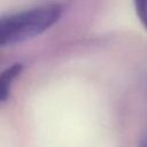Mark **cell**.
Returning a JSON list of instances; mask_svg holds the SVG:
<instances>
[{
    "instance_id": "6da1fadb",
    "label": "cell",
    "mask_w": 147,
    "mask_h": 147,
    "mask_svg": "<svg viewBox=\"0 0 147 147\" xmlns=\"http://www.w3.org/2000/svg\"><path fill=\"white\" fill-rule=\"evenodd\" d=\"M62 14L59 3H48L3 16L0 21V45L9 47L30 40L54 25Z\"/></svg>"
},
{
    "instance_id": "7a4b0ae2",
    "label": "cell",
    "mask_w": 147,
    "mask_h": 147,
    "mask_svg": "<svg viewBox=\"0 0 147 147\" xmlns=\"http://www.w3.org/2000/svg\"><path fill=\"white\" fill-rule=\"evenodd\" d=\"M23 70V64L17 62L6 68L0 76V101L6 102L10 95V91L15 79L20 76Z\"/></svg>"
},
{
    "instance_id": "3957f363",
    "label": "cell",
    "mask_w": 147,
    "mask_h": 147,
    "mask_svg": "<svg viewBox=\"0 0 147 147\" xmlns=\"http://www.w3.org/2000/svg\"><path fill=\"white\" fill-rule=\"evenodd\" d=\"M137 15L139 16L141 23L147 29V0H134Z\"/></svg>"
},
{
    "instance_id": "277c9868",
    "label": "cell",
    "mask_w": 147,
    "mask_h": 147,
    "mask_svg": "<svg viewBox=\"0 0 147 147\" xmlns=\"http://www.w3.org/2000/svg\"><path fill=\"white\" fill-rule=\"evenodd\" d=\"M139 147H147V137H146V138H144V139L140 141Z\"/></svg>"
}]
</instances>
